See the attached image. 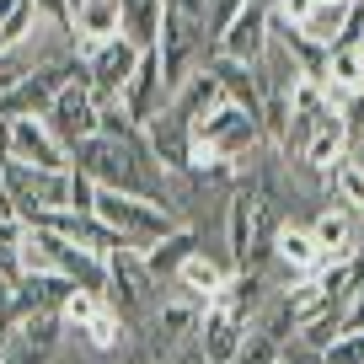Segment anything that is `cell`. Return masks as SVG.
<instances>
[{
  "label": "cell",
  "instance_id": "obj_28",
  "mask_svg": "<svg viewBox=\"0 0 364 364\" xmlns=\"http://www.w3.org/2000/svg\"><path fill=\"white\" fill-rule=\"evenodd\" d=\"M348 332H364V289H353L348 311H343V327H338V338H348Z\"/></svg>",
  "mask_w": 364,
  "mask_h": 364
},
{
  "label": "cell",
  "instance_id": "obj_5",
  "mask_svg": "<svg viewBox=\"0 0 364 364\" xmlns=\"http://www.w3.org/2000/svg\"><path fill=\"white\" fill-rule=\"evenodd\" d=\"M268 38H273V11H268V0H247V6H241V11L215 33V59L252 70V65L262 59V48H268Z\"/></svg>",
  "mask_w": 364,
  "mask_h": 364
},
{
  "label": "cell",
  "instance_id": "obj_31",
  "mask_svg": "<svg viewBox=\"0 0 364 364\" xmlns=\"http://www.w3.org/2000/svg\"><path fill=\"white\" fill-rule=\"evenodd\" d=\"M359 161H364V156H359Z\"/></svg>",
  "mask_w": 364,
  "mask_h": 364
},
{
  "label": "cell",
  "instance_id": "obj_2",
  "mask_svg": "<svg viewBox=\"0 0 364 364\" xmlns=\"http://www.w3.org/2000/svg\"><path fill=\"white\" fill-rule=\"evenodd\" d=\"M102 268H107V284H102L107 311H118V321L139 338L150 327V316L161 311V300H166V284L150 273L145 252H134V247H118Z\"/></svg>",
  "mask_w": 364,
  "mask_h": 364
},
{
  "label": "cell",
  "instance_id": "obj_9",
  "mask_svg": "<svg viewBox=\"0 0 364 364\" xmlns=\"http://www.w3.org/2000/svg\"><path fill=\"white\" fill-rule=\"evenodd\" d=\"M97 113H102V107H97V97L86 91V75H75V80L54 97V102H48L43 124H48V134H54L65 150H75L80 139L97 134Z\"/></svg>",
  "mask_w": 364,
  "mask_h": 364
},
{
  "label": "cell",
  "instance_id": "obj_21",
  "mask_svg": "<svg viewBox=\"0 0 364 364\" xmlns=\"http://www.w3.org/2000/svg\"><path fill=\"white\" fill-rule=\"evenodd\" d=\"M198 247H204V236H198L193 225H177L166 241H156V247L145 252V262H150V273H156L161 284H171V273L182 268V257H188V252H198Z\"/></svg>",
  "mask_w": 364,
  "mask_h": 364
},
{
  "label": "cell",
  "instance_id": "obj_8",
  "mask_svg": "<svg viewBox=\"0 0 364 364\" xmlns=\"http://www.w3.org/2000/svg\"><path fill=\"white\" fill-rule=\"evenodd\" d=\"M6 161L33 171H70V150L48 134L43 118H6Z\"/></svg>",
  "mask_w": 364,
  "mask_h": 364
},
{
  "label": "cell",
  "instance_id": "obj_22",
  "mask_svg": "<svg viewBox=\"0 0 364 364\" xmlns=\"http://www.w3.org/2000/svg\"><path fill=\"white\" fill-rule=\"evenodd\" d=\"M102 311V295H91V289H70L65 306H59V327L65 332H86V321Z\"/></svg>",
  "mask_w": 364,
  "mask_h": 364
},
{
  "label": "cell",
  "instance_id": "obj_26",
  "mask_svg": "<svg viewBox=\"0 0 364 364\" xmlns=\"http://www.w3.org/2000/svg\"><path fill=\"white\" fill-rule=\"evenodd\" d=\"M327 364H364V332H348V338H332V348L321 353Z\"/></svg>",
  "mask_w": 364,
  "mask_h": 364
},
{
  "label": "cell",
  "instance_id": "obj_27",
  "mask_svg": "<svg viewBox=\"0 0 364 364\" xmlns=\"http://www.w3.org/2000/svg\"><path fill=\"white\" fill-rule=\"evenodd\" d=\"M311 6H316V0H273L268 11H273V22H284V27H300L311 16Z\"/></svg>",
  "mask_w": 364,
  "mask_h": 364
},
{
  "label": "cell",
  "instance_id": "obj_4",
  "mask_svg": "<svg viewBox=\"0 0 364 364\" xmlns=\"http://www.w3.org/2000/svg\"><path fill=\"white\" fill-rule=\"evenodd\" d=\"M0 188L11 193L16 220H22V225H38V220L70 209V198H75V171H33V166H16V161L0 156Z\"/></svg>",
  "mask_w": 364,
  "mask_h": 364
},
{
  "label": "cell",
  "instance_id": "obj_24",
  "mask_svg": "<svg viewBox=\"0 0 364 364\" xmlns=\"http://www.w3.org/2000/svg\"><path fill=\"white\" fill-rule=\"evenodd\" d=\"M279 353H284V343H273L268 332H257V327H247V343H241V353H236V364H279Z\"/></svg>",
  "mask_w": 364,
  "mask_h": 364
},
{
  "label": "cell",
  "instance_id": "obj_15",
  "mask_svg": "<svg viewBox=\"0 0 364 364\" xmlns=\"http://www.w3.org/2000/svg\"><path fill=\"white\" fill-rule=\"evenodd\" d=\"M353 91H364V48L359 43H332L327 59H321V97L338 113Z\"/></svg>",
  "mask_w": 364,
  "mask_h": 364
},
{
  "label": "cell",
  "instance_id": "obj_30",
  "mask_svg": "<svg viewBox=\"0 0 364 364\" xmlns=\"http://www.w3.org/2000/svg\"><path fill=\"white\" fill-rule=\"evenodd\" d=\"M268 6H273V0H268Z\"/></svg>",
  "mask_w": 364,
  "mask_h": 364
},
{
  "label": "cell",
  "instance_id": "obj_25",
  "mask_svg": "<svg viewBox=\"0 0 364 364\" xmlns=\"http://www.w3.org/2000/svg\"><path fill=\"white\" fill-rule=\"evenodd\" d=\"M343 129H348V156H364V91H353L348 102L338 107Z\"/></svg>",
  "mask_w": 364,
  "mask_h": 364
},
{
  "label": "cell",
  "instance_id": "obj_1",
  "mask_svg": "<svg viewBox=\"0 0 364 364\" xmlns=\"http://www.w3.org/2000/svg\"><path fill=\"white\" fill-rule=\"evenodd\" d=\"M262 156H268L262 118L236 102H220L193 124V177H247Z\"/></svg>",
  "mask_w": 364,
  "mask_h": 364
},
{
  "label": "cell",
  "instance_id": "obj_7",
  "mask_svg": "<svg viewBox=\"0 0 364 364\" xmlns=\"http://www.w3.org/2000/svg\"><path fill=\"white\" fill-rule=\"evenodd\" d=\"M134 65H139V48L129 43V38H113V43L80 54V75H86V91L97 97V107H107V102H118V97H124Z\"/></svg>",
  "mask_w": 364,
  "mask_h": 364
},
{
  "label": "cell",
  "instance_id": "obj_19",
  "mask_svg": "<svg viewBox=\"0 0 364 364\" xmlns=\"http://www.w3.org/2000/svg\"><path fill=\"white\" fill-rule=\"evenodd\" d=\"M118 38V0H80L75 6V54H91Z\"/></svg>",
  "mask_w": 364,
  "mask_h": 364
},
{
  "label": "cell",
  "instance_id": "obj_11",
  "mask_svg": "<svg viewBox=\"0 0 364 364\" xmlns=\"http://www.w3.org/2000/svg\"><path fill=\"white\" fill-rule=\"evenodd\" d=\"M145 150L166 177H188V171H193V129L182 124L171 107H161L145 124Z\"/></svg>",
  "mask_w": 364,
  "mask_h": 364
},
{
  "label": "cell",
  "instance_id": "obj_17",
  "mask_svg": "<svg viewBox=\"0 0 364 364\" xmlns=\"http://www.w3.org/2000/svg\"><path fill=\"white\" fill-rule=\"evenodd\" d=\"M38 225L54 230V236H65V241H75L80 252H91V257H102V262L113 257L118 247H124V241H118L97 215H75V209H65V215H48V220H38Z\"/></svg>",
  "mask_w": 364,
  "mask_h": 364
},
{
  "label": "cell",
  "instance_id": "obj_16",
  "mask_svg": "<svg viewBox=\"0 0 364 364\" xmlns=\"http://www.w3.org/2000/svg\"><path fill=\"white\" fill-rule=\"evenodd\" d=\"M268 262H279V273H284L289 284L327 268V262H321V252H316V241H311V230L295 225V220H284V225H279V236H273V257H268Z\"/></svg>",
  "mask_w": 364,
  "mask_h": 364
},
{
  "label": "cell",
  "instance_id": "obj_3",
  "mask_svg": "<svg viewBox=\"0 0 364 364\" xmlns=\"http://www.w3.org/2000/svg\"><path fill=\"white\" fill-rule=\"evenodd\" d=\"M91 215L134 252H150L156 241H166L171 230L182 225L171 209L150 204V198H134V193H113V188H97V193H91Z\"/></svg>",
  "mask_w": 364,
  "mask_h": 364
},
{
  "label": "cell",
  "instance_id": "obj_18",
  "mask_svg": "<svg viewBox=\"0 0 364 364\" xmlns=\"http://www.w3.org/2000/svg\"><path fill=\"white\" fill-rule=\"evenodd\" d=\"M161 22H166V0H118V38H129L139 54H156Z\"/></svg>",
  "mask_w": 364,
  "mask_h": 364
},
{
  "label": "cell",
  "instance_id": "obj_12",
  "mask_svg": "<svg viewBox=\"0 0 364 364\" xmlns=\"http://www.w3.org/2000/svg\"><path fill=\"white\" fill-rule=\"evenodd\" d=\"M311 241H316V252H321V262L327 268H343V262H353V247L364 241V225L348 215V209H338V204H321L316 215H311Z\"/></svg>",
  "mask_w": 364,
  "mask_h": 364
},
{
  "label": "cell",
  "instance_id": "obj_6",
  "mask_svg": "<svg viewBox=\"0 0 364 364\" xmlns=\"http://www.w3.org/2000/svg\"><path fill=\"white\" fill-rule=\"evenodd\" d=\"M80 75V59H59L48 70H33L27 80H16L11 91H0V118H43L48 102Z\"/></svg>",
  "mask_w": 364,
  "mask_h": 364
},
{
  "label": "cell",
  "instance_id": "obj_14",
  "mask_svg": "<svg viewBox=\"0 0 364 364\" xmlns=\"http://www.w3.org/2000/svg\"><path fill=\"white\" fill-rule=\"evenodd\" d=\"M166 107V86H161V65H156V54H139V65H134V75H129V86H124V97H118V113L129 118L134 129H145L150 118Z\"/></svg>",
  "mask_w": 364,
  "mask_h": 364
},
{
  "label": "cell",
  "instance_id": "obj_10",
  "mask_svg": "<svg viewBox=\"0 0 364 364\" xmlns=\"http://www.w3.org/2000/svg\"><path fill=\"white\" fill-rule=\"evenodd\" d=\"M247 327H252V321L241 316V311H230L225 300H209V306L198 311V332H193V343L204 348V359H209V364H236L241 343H247Z\"/></svg>",
  "mask_w": 364,
  "mask_h": 364
},
{
  "label": "cell",
  "instance_id": "obj_13",
  "mask_svg": "<svg viewBox=\"0 0 364 364\" xmlns=\"http://www.w3.org/2000/svg\"><path fill=\"white\" fill-rule=\"evenodd\" d=\"M230 262L220 257V252H188V257H182V268L171 273V289H177V295H188V300H198V306H209V300H220L225 295V284H230Z\"/></svg>",
  "mask_w": 364,
  "mask_h": 364
},
{
  "label": "cell",
  "instance_id": "obj_20",
  "mask_svg": "<svg viewBox=\"0 0 364 364\" xmlns=\"http://www.w3.org/2000/svg\"><path fill=\"white\" fill-rule=\"evenodd\" d=\"M327 204L348 209V215L364 225V161L359 156H343L338 166L327 171Z\"/></svg>",
  "mask_w": 364,
  "mask_h": 364
},
{
  "label": "cell",
  "instance_id": "obj_29",
  "mask_svg": "<svg viewBox=\"0 0 364 364\" xmlns=\"http://www.w3.org/2000/svg\"><path fill=\"white\" fill-rule=\"evenodd\" d=\"M156 364H209V359H204V348L188 338V343H177V348H171L166 359H156Z\"/></svg>",
  "mask_w": 364,
  "mask_h": 364
},
{
  "label": "cell",
  "instance_id": "obj_23",
  "mask_svg": "<svg viewBox=\"0 0 364 364\" xmlns=\"http://www.w3.org/2000/svg\"><path fill=\"white\" fill-rule=\"evenodd\" d=\"M22 230L27 225H0V279L6 284L22 279Z\"/></svg>",
  "mask_w": 364,
  "mask_h": 364
}]
</instances>
